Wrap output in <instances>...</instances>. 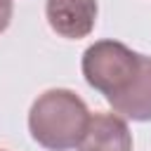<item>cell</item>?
I'll return each instance as SVG.
<instances>
[{
    "mask_svg": "<svg viewBox=\"0 0 151 151\" xmlns=\"http://www.w3.org/2000/svg\"><path fill=\"white\" fill-rule=\"evenodd\" d=\"M78 151H132V132L118 113L90 116Z\"/></svg>",
    "mask_w": 151,
    "mask_h": 151,
    "instance_id": "obj_4",
    "label": "cell"
},
{
    "mask_svg": "<svg viewBox=\"0 0 151 151\" xmlns=\"http://www.w3.org/2000/svg\"><path fill=\"white\" fill-rule=\"evenodd\" d=\"M12 12H14L12 0H0V33L7 31V26L12 21Z\"/></svg>",
    "mask_w": 151,
    "mask_h": 151,
    "instance_id": "obj_6",
    "label": "cell"
},
{
    "mask_svg": "<svg viewBox=\"0 0 151 151\" xmlns=\"http://www.w3.org/2000/svg\"><path fill=\"white\" fill-rule=\"evenodd\" d=\"M87 104L66 87H52L38 94L28 111V132L47 151L76 149L90 123Z\"/></svg>",
    "mask_w": 151,
    "mask_h": 151,
    "instance_id": "obj_1",
    "label": "cell"
},
{
    "mask_svg": "<svg viewBox=\"0 0 151 151\" xmlns=\"http://www.w3.org/2000/svg\"><path fill=\"white\" fill-rule=\"evenodd\" d=\"M144 54L130 50L118 40H97L83 52V76L90 87L104 94L106 101L120 97L142 68Z\"/></svg>",
    "mask_w": 151,
    "mask_h": 151,
    "instance_id": "obj_2",
    "label": "cell"
},
{
    "mask_svg": "<svg viewBox=\"0 0 151 151\" xmlns=\"http://www.w3.org/2000/svg\"><path fill=\"white\" fill-rule=\"evenodd\" d=\"M0 151H5V149H0Z\"/></svg>",
    "mask_w": 151,
    "mask_h": 151,
    "instance_id": "obj_7",
    "label": "cell"
},
{
    "mask_svg": "<svg viewBox=\"0 0 151 151\" xmlns=\"http://www.w3.org/2000/svg\"><path fill=\"white\" fill-rule=\"evenodd\" d=\"M113 106V111L127 120H137V123H149L151 120V57L144 54L142 59V68L137 73V78L132 80V85L116 99L109 101Z\"/></svg>",
    "mask_w": 151,
    "mask_h": 151,
    "instance_id": "obj_5",
    "label": "cell"
},
{
    "mask_svg": "<svg viewBox=\"0 0 151 151\" xmlns=\"http://www.w3.org/2000/svg\"><path fill=\"white\" fill-rule=\"evenodd\" d=\"M97 0H47L45 17L50 28L68 40L87 38L97 24Z\"/></svg>",
    "mask_w": 151,
    "mask_h": 151,
    "instance_id": "obj_3",
    "label": "cell"
}]
</instances>
